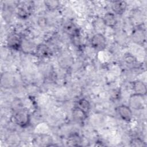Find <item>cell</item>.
<instances>
[{"instance_id": "12", "label": "cell", "mask_w": 147, "mask_h": 147, "mask_svg": "<svg viewBox=\"0 0 147 147\" xmlns=\"http://www.w3.org/2000/svg\"><path fill=\"white\" fill-rule=\"evenodd\" d=\"M36 51L38 56L41 57H46L49 54V48L47 47V45L44 44H40L37 47Z\"/></svg>"}, {"instance_id": "6", "label": "cell", "mask_w": 147, "mask_h": 147, "mask_svg": "<svg viewBox=\"0 0 147 147\" xmlns=\"http://www.w3.org/2000/svg\"><path fill=\"white\" fill-rule=\"evenodd\" d=\"M18 7V14L21 18H25L30 13L31 6L29 2H23Z\"/></svg>"}, {"instance_id": "11", "label": "cell", "mask_w": 147, "mask_h": 147, "mask_svg": "<svg viewBox=\"0 0 147 147\" xmlns=\"http://www.w3.org/2000/svg\"><path fill=\"white\" fill-rule=\"evenodd\" d=\"M103 24L109 27L113 28L117 24V20L115 15L112 13H106L103 18Z\"/></svg>"}, {"instance_id": "3", "label": "cell", "mask_w": 147, "mask_h": 147, "mask_svg": "<svg viewBox=\"0 0 147 147\" xmlns=\"http://www.w3.org/2000/svg\"><path fill=\"white\" fill-rule=\"evenodd\" d=\"M129 102V105L131 108L136 110H139L143 109L145 99L143 95L135 93L130 96Z\"/></svg>"}, {"instance_id": "7", "label": "cell", "mask_w": 147, "mask_h": 147, "mask_svg": "<svg viewBox=\"0 0 147 147\" xmlns=\"http://www.w3.org/2000/svg\"><path fill=\"white\" fill-rule=\"evenodd\" d=\"M72 117L77 122H83L87 117V113L76 106L72 110Z\"/></svg>"}, {"instance_id": "2", "label": "cell", "mask_w": 147, "mask_h": 147, "mask_svg": "<svg viewBox=\"0 0 147 147\" xmlns=\"http://www.w3.org/2000/svg\"><path fill=\"white\" fill-rule=\"evenodd\" d=\"M91 44L94 49L98 51H102L106 47V40L102 34L96 33L91 38Z\"/></svg>"}, {"instance_id": "8", "label": "cell", "mask_w": 147, "mask_h": 147, "mask_svg": "<svg viewBox=\"0 0 147 147\" xmlns=\"http://www.w3.org/2000/svg\"><path fill=\"white\" fill-rule=\"evenodd\" d=\"M126 3L125 1H114L112 3V9L117 14H122L126 8Z\"/></svg>"}, {"instance_id": "1", "label": "cell", "mask_w": 147, "mask_h": 147, "mask_svg": "<svg viewBox=\"0 0 147 147\" xmlns=\"http://www.w3.org/2000/svg\"><path fill=\"white\" fill-rule=\"evenodd\" d=\"M14 122L21 127L26 126L30 121V115L27 110L20 109L13 115Z\"/></svg>"}, {"instance_id": "10", "label": "cell", "mask_w": 147, "mask_h": 147, "mask_svg": "<svg viewBox=\"0 0 147 147\" xmlns=\"http://www.w3.org/2000/svg\"><path fill=\"white\" fill-rule=\"evenodd\" d=\"M133 90L136 94L145 96L146 94V85L141 81L137 80L133 83Z\"/></svg>"}, {"instance_id": "9", "label": "cell", "mask_w": 147, "mask_h": 147, "mask_svg": "<svg viewBox=\"0 0 147 147\" xmlns=\"http://www.w3.org/2000/svg\"><path fill=\"white\" fill-rule=\"evenodd\" d=\"M132 38L134 42L137 44H142L145 41V33L142 29H137L133 32Z\"/></svg>"}, {"instance_id": "4", "label": "cell", "mask_w": 147, "mask_h": 147, "mask_svg": "<svg viewBox=\"0 0 147 147\" xmlns=\"http://www.w3.org/2000/svg\"><path fill=\"white\" fill-rule=\"evenodd\" d=\"M21 37L16 33H11L9 35L7 38V44L9 47L14 49H18L21 47L22 45Z\"/></svg>"}, {"instance_id": "13", "label": "cell", "mask_w": 147, "mask_h": 147, "mask_svg": "<svg viewBox=\"0 0 147 147\" xmlns=\"http://www.w3.org/2000/svg\"><path fill=\"white\" fill-rule=\"evenodd\" d=\"M77 107L83 110V111H84L86 113H87L90 110V105L87 100H86V99L82 98L79 100V101L78 102Z\"/></svg>"}, {"instance_id": "5", "label": "cell", "mask_w": 147, "mask_h": 147, "mask_svg": "<svg viewBox=\"0 0 147 147\" xmlns=\"http://www.w3.org/2000/svg\"><path fill=\"white\" fill-rule=\"evenodd\" d=\"M118 113L121 118L125 121H130L132 118V112L130 108L126 105H121L118 107Z\"/></svg>"}, {"instance_id": "14", "label": "cell", "mask_w": 147, "mask_h": 147, "mask_svg": "<svg viewBox=\"0 0 147 147\" xmlns=\"http://www.w3.org/2000/svg\"><path fill=\"white\" fill-rule=\"evenodd\" d=\"M46 6L50 9L53 10L56 9L59 5V2L56 1H47L45 2Z\"/></svg>"}]
</instances>
